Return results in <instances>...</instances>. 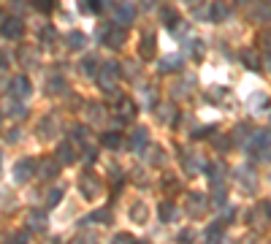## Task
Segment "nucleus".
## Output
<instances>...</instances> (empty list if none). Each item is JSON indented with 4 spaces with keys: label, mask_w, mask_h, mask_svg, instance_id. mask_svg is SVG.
Wrapping results in <instances>:
<instances>
[]
</instances>
